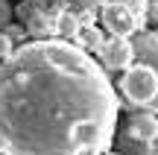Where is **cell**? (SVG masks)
<instances>
[{"mask_svg":"<svg viewBox=\"0 0 158 155\" xmlns=\"http://www.w3.org/2000/svg\"><path fill=\"white\" fill-rule=\"evenodd\" d=\"M18 18L23 21L27 35H35V41H44L47 35H53V12L44 0H21L18 6Z\"/></svg>","mask_w":158,"mask_h":155,"instance_id":"4","label":"cell"},{"mask_svg":"<svg viewBox=\"0 0 158 155\" xmlns=\"http://www.w3.org/2000/svg\"><path fill=\"white\" fill-rule=\"evenodd\" d=\"M100 21H102V29L108 32V38L132 41L138 32L147 29V21L141 15H135L132 9L117 6V3H100Z\"/></svg>","mask_w":158,"mask_h":155,"instance_id":"3","label":"cell"},{"mask_svg":"<svg viewBox=\"0 0 158 155\" xmlns=\"http://www.w3.org/2000/svg\"><path fill=\"white\" fill-rule=\"evenodd\" d=\"M117 94L73 41H27L0 62V149L6 155H102L117 126Z\"/></svg>","mask_w":158,"mask_h":155,"instance_id":"1","label":"cell"},{"mask_svg":"<svg viewBox=\"0 0 158 155\" xmlns=\"http://www.w3.org/2000/svg\"><path fill=\"white\" fill-rule=\"evenodd\" d=\"M132 64L123 70L120 94L126 105L143 114H158V38L155 32H138L132 38Z\"/></svg>","mask_w":158,"mask_h":155,"instance_id":"2","label":"cell"},{"mask_svg":"<svg viewBox=\"0 0 158 155\" xmlns=\"http://www.w3.org/2000/svg\"><path fill=\"white\" fill-rule=\"evenodd\" d=\"M100 3H117V6H126V9H132L135 15H141L143 21H147V9H149V0H100Z\"/></svg>","mask_w":158,"mask_h":155,"instance_id":"9","label":"cell"},{"mask_svg":"<svg viewBox=\"0 0 158 155\" xmlns=\"http://www.w3.org/2000/svg\"><path fill=\"white\" fill-rule=\"evenodd\" d=\"M155 38H158V29H155Z\"/></svg>","mask_w":158,"mask_h":155,"instance_id":"17","label":"cell"},{"mask_svg":"<svg viewBox=\"0 0 158 155\" xmlns=\"http://www.w3.org/2000/svg\"><path fill=\"white\" fill-rule=\"evenodd\" d=\"M147 21L158 23V0H149V9H147Z\"/></svg>","mask_w":158,"mask_h":155,"instance_id":"13","label":"cell"},{"mask_svg":"<svg viewBox=\"0 0 158 155\" xmlns=\"http://www.w3.org/2000/svg\"><path fill=\"white\" fill-rule=\"evenodd\" d=\"M12 23V6L9 0H0V29H6Z\"/></svg>","mask_w":158,"mask_h":155,"instance_id":"12","label":"cell"},{"mask_svg":"<svg viewBox=\"0 0 158 155\" xmlns=\"http://www.w3.org/2000/svg\"><path fill=\"white\" fill-rule=\"evenodd\" d=\"M158 132V117L155 114H143V111H135L126 123V138L135 141V144H143L147 146L149 138H155Z\"/></svg>","mask_w":158,"mask_h":155,"instance_id":"6","label":"cell"},{"mask_svg":"<svg viewBox=\"0 0 158 155\" xmlns=\"http://www.w3.org/2000/svg\"><path fill=\"white\" fill-rule=\"evenodd\" d=\"M97 56H100V67L108 73V70H126L132 64V59H135V53H132V41L106 38L100 44V50H97Z\"/></svg>","mask_w":158,"mask_h":155,"instance_id":"5","label":"cell"},{"mask_svg":"<svg viewBox=\"0 0 158 155\" xmlns=\"http://www.w3.org/2000/svg\"><path fill=\"white\" fill-rule=\"evenodd\" d=\"M3 32H6V38H9L12 44H18V47H21V44H23V38H27V29H23L21 23H9Z\"/></svg>","mask_w":158,"mask_h":155,"instance_id":"10","label":"cell"},{"mask_svg":"<svg viewBox=\"0 0 158 155\" xmlns=\"http://www.w3.org/2000/svg\"><path fill=\"white\" fill-rule=\"evenodd\" d=\"M102 41H106V35H102L100 29H97V23H94V27H79L73 44L79 47V50H85V53H97Z\"/></svg>","mask_w":158,"mask_h":155,"instance_id":"8","label":"cell"},{"mask_svg":"<svg viewBox=\"0 0 158 155\" xmlns=\"http://www.w3.org/2000/svg\"><path fill=\"white\" fill-rule=\"evenodd\" d=\"M102 155H120V152H102Z\"/></svg>","mask_w":158,"mask_h":155,"instance_id":"15","label":"cell"},{"mask_svg":"<svg viewBox=\"0 0 158 155\" xmlns=\"http://www.w3.org/2000/svg\"><path fill=\"white\" fill-rule=\"evenodd\" d=\"M12 53H15V44H12V41L6 38V32L0 29V62H6V59H9Z\"/></svg>","mask_w":158,"mask_h":155,"instance_id":"11","label":"cell"},{"mask_svg":"<svg viewBox=\"0 0 158 155\" xmlns=\"http://www.w3.org/2000/svg\"><path fill=\"white\" fill-rule=\"evenodd\" d=\"M143 149H147V155H158V132H155V138L147 141V146H143Z\"/></svg>","mask_w":158,"mask_h":155,"instance_id":"14","label":"cell"},{"mask_svg":"<svg viewBox=\"0 0 158 155\" xmlns=\"http://www.w3.org/2000/svg\"><path fill=\"white\" fill-rule=\"evenodd\" d=\"M0 155H6V152H3V149H0Z\"/></svg>","mask_w":158,"mask_h":155,"instance_id":"16","label":"cell"},{"mask_svg":"<svg viewBox=\"0 0 158 155\" xmlns=\"http://www.w3.org/2000/svg\"><path fill=\"white\" fill-rule=\"evenodd\" d=\"M79 32V18L68 9H56L53 12V35L59 41H73Z\"/></svg>","mask_w":158,"mask_h":155,"instance_id":"7","label":"cell"}]
</instances>
